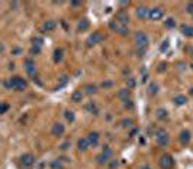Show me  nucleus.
I'll return each mask as SVG.
<instances>
[{
	"label": "nucleus",
	"instance_id": "f257e3e1",
	"mask_svg": "<svg viewBox=\"0 0 193 169\" xmlns=\"http://www.w3.org/2000/svg\"><path fill=\"white\" fill-rule=\"evenodd\" d=\"M9 87H10L12 90L21 91V90H23V88L26 87V82H25V80L21 78V77H13V78H10V81H9Z\"/></svg>",
	"mask_w": 193,
	"mask_h": 169
},
{
	"label": "nucleus",
	"instance_id": "f03ea898",
	"mask_svg": "<svg viewBox=\"0 0 193 169\" xmlns=\"http://www.w3.org/2000/svg\"><path fill=\"white\" fill-rule=\"evenodd\" d=\"M160 166L163 169H171L173 166H174V159L171 158L170 155H164V156H161Z\"/></svg>",
	"mask_w": 193,
	"mask_h": 169
},
{
	"label": "nucleus",
	"instance_id": "7ed1b4c3",
	"mask_svg": "<svg viewBox=\"0 0 193 169\" xmlns=\"http://www.w3.org/2000/svg\"><path fill=\"white\" fill-rule=\"evenodd\" d=\"M33 164H35V158H33L32 155H29V153L23 155L22 158H21V165H22L23 169H29Z\"/></svg>",
	"mask_w": 193,
	"mask_h": 169
},
{
	"label": "nucleus",
	"instance_id": "20e7f679",
	"mask_svg": "<svg viewBox=\"0 0 193 169\" xmlns=\"http://www.w3.org/2000/svg\"><path fill=\"white\" fill-rule=\"evenodd\" d=\"M135 44L139 46V48H145L148 45V38L144 32H138L137 36H135Z\"/></svg>",
	"mask_w": 193,
	"mask_h": 169
},
{
	"label": "nucleus",
	"instance_id": "39448f33",
	"mask_svg": "<svg viewBox=\"0 0 193 169\" xmlns=\"http://www.w3.org/2000/svg\"><path fill=\"white\" fill-rule=\"evenodd\" d=\"M103 41V36L100 35L99 32H96V33H93L90 38L87 39V46H93V45H97L99 42H102Z\"/></svg>",
	"mask_w": 193,
	"mask_h": 169
},
{
	"label": "nucleus",
	"instance_id": "423d86ee",
	"mask_svg": "<svg viewBox=\"0 0 193 169\" xmlns=\"http://www.w3.org/2000/svg\"><path fill=\"white\" fill-rule=\"evenodd\" d=\"M163 10L161 9H153V10L149 12V19H153V20H160V19H163Z\"/></svg>",
	"mask_w": 193,
	"mask_h": 169
},
{
	"label": "nucleus",
	"instance_id": "0eeeda50",
	"mask_svg": "<svg viewBox=\"0 0 193 169\" xmlns=\"http://www.w3.org/2000/svg\"><path fill=\"white\" fill-rule=\"evenodd\" d=\"M52 135L55 137H60L64 135V126L60 124V123H57V124L52 126Z\"/></svg>",
	"mask_w": 193,
	"mask_h": 169
},
{
	"label": "nucleus",
	"instance_id": "6e6552de",
	"mask_svg": "<svg viewBox=\"0 0 193 169\" xmlns=\"http://www.w3.org/2000/svg\"><path fill=\"white\" fill-rule=\"evenodd\" d=\"M89 140H87V137H83V139H80L78 140V143H77V146H78V150H87V147H89Z\"/></svg>",
	"mask_w": 193,
	"mask_h": 169
},
{
	"label": "nucleus",
	"instance_id": "1a4fd4ad",
	"mask_svg": "<svg viewBox=\"0 0 193 169\" xmlns=\"http://www.w3.org/2000/svg\"><path fill=\"white\" fill-rule=\"evenodd\" d=\"M87 140L90 145H93V146H96L97 145V142H99V133H96V131H93V133H90L87 137Z\"/></svg>",
	"mask_w": 193,
	"mask_h": 169
},
{
	"label": "nucleus",
	"instance_id": "9d476101",
	"mask_svg": "<svg viewBox=\"0 0 193 169\" xmlns=\"http://www.w3.org/2000/svg\"><path fill=\"white\" fill-rule=\"evenodd\" d=\"M116 20H119L121 25H125L127 26V22H128V15L125 12H119L118 15H116Z\"/></svg>",
	"mask_w": 193,
	"mask_h": 169
},
{
	"label": "nucleus",
	"instance_id": "9b49d317",
	"mask_svg": "<svg viewBox=\"0 0 193 169\" xmlns=\"http://www.w3.org/2000/svg\"><path fill=\"white\" fill-rule=\"evenodd\" d=\"M157 140H158V143L160 145H167V142H168V139H167V133L165 131H160L158 135H157Z\"/></svg>",
	"mask_w": 193,
	"mask_h": 169
},
{
	"label": "nucleus",
	"instance_id": "f8f14e48",
	"mask_svg": "<svg viewBox=\"0 0 193 169\" xmlns=\"http://www.w3.org/2000/svg\"><path fill=\"white\" fill-rule=\"evenodd\" d=\"M25 70L29 75H33V70H35V65H33V62L31 59H26L25 61Z\"/></svg>",
	"mask_w": 193,
	"mask_h": 169
},
{
	"label": "nucleus",
	"instance_id": "ddd939ff",
	"mask_svg": "<svg viewBox=\"0 0 193 169\" xmlns=\"http://www.w3.org/2000/svg\"><path fill=\"white\" fill-rule=\"evenodd\" d=\"M149 9H147V7H139V9H138V16L141 17V19H145V17H149Z\"/></svg>",
	"mask_w": 193,
	"mask_h": 169
},
{
	"label": "nucleus",
	"instance_id": "4468645a",
	"mask_svg": "<svg viewBox=\"0 0 193 169\" xmlns=\"http://www.w3.org/2000/svg\"><path fill=\"white\" fill-rule=\"evenodd\" d=\"M109 156H110V150H106V153L103 152L102 155L97 156V162H99V164H106L108 159H109Z\"/></svg>",
	"mask_w": 193,
	"mask_h": 169
},
{
	"label": "nucleus",
	"instance_id": "2eb2a0df",
	"mask_svg": "<svg viewBox=\"0 0 193 169\" xmlns=\"http://www.w3.org/2000/svg\"><path fill=\"white\" fill-rule=\"evenodd\" d=\"M182 33L183 35H186V36H193V26L183 25L182 26Z\"/></svg>",
	"mask_w": 193,
	"mask_h": 169
},
{
	"label": "nucleus",
	"instance_id": "dca6fc26",
	"mask_svg": "<svg viewBox=\"0 0 193 169\" xmlns=\"http://www.w3.org/2000/svg\"><path fill=\"white\" fill-rule=\"evenodd\" d=\"M81 98H83V93L81 91H74L71 95V100L74 101V103H78V101H81Z\"/></svg>",
	"mask_w": 193,
	"mask_h": 169
},
{
	"label": "nucleus",
	"instance_id": "f3484780",
	"mask_svg": "<svg viewBox=\"0 0 193 169\" xmlns=\"http://www.w3.org/2000/svg\"><path fill=\"white\" fill-rule=\"evenodd\" d=\"M189 140H190V133H189V131H183L182 135H180V142L189 143Z\"/></svg>",
	"mask_w": 193,
	"mask_h": 169
},
{
	"label": "nucleus",
	"instance_id": "a211bd4d",
	"mask_svg": "<svg viewBox=\"0 0 193 169\" xmlns=\"http://www.w3.org/2000/svg\"><path fill=\"white\" fill-rule=\"evenodd\" d=\"M174 103H176L177 106H182V104L186 103V97H183V95H177V97L174 98Z\"/></svg>",
	"mask_w": 193,
	"mask_h": 169
},
{
	"label": "nucleus",
	"instance_id": "6ab92c4d",
	"mask_svg": "<svg viewBox=\"0 0 193 169\" xmlns=\"http://www.w3.org/2000/svg\"><path fill=\"white\" fill-rule=\"evenodd\" d=\"M61 59H62V51H61V49H58V51H55L54 61H55V62H58V61H61Z\"/></svg>",
	"mask_w": 193,
	"mask_h": 169
},
{
	"label": "nucleus",
	"instance_id": "aec40b11",
	"mask_svg": "<svg viewBox=\"0 0 193 169\" xmlns=\"http://www.w3.org/2000/svg\"><path fill=\"white\" fill-rule=\"evenodd\" d=\"M54 27H55V23L54 22H48V23H45V25H44L45 31H51V29H54Z\"/></svg>",
	"mask_w": 193,
	"mask_h": 169
},
{
	"label": "nucleus",
	"instance_id": "412c9836",
	"mask_svg": "<svg viewBox=\"0 0 193 169\" xmlns=\"http://www.w3.org/2000/svg\"><path fill=\"white\" fill-rule=\"evenodd\" d=\"M94 91H96V87H94V85H87V87H86V93L87 94H93Z\"/></svg>",
	"mask_w": 193,
	"mask_h": 169
},
{
	"label": "nucleus",
	"instance_id": "4be33fe9",
	"mask_svg": "<svg viewBox=\"0 0 193 169\" xmlns=\"http://www.w3.org/2000/svg\"><path fill=\"white\" fill-rule=\"evenodd\" d=\"M51 168H52V169H62V166H61V164L58 162V160H55V162L51 164Z\"/></svg>",
	"mask_w": 193,
	"mask_h": 169
},
{
	"label": "nucleus",
	"instance_id": "5701e85b",
	"mask_svg": "<svg viewBox=\"0 0 193 169\" xmlns=\"http://www.w3.org/2000/svg\"><path fill=\"white\" fill-rule=\"evenodd\" d=\"M87 27H89V23L87 22H83V23L78 25V31H86Z\"/></svg>",
	"mask_w": 193,
	"mask_h": 169
},
{
	"label": "nucleus",
	"instance_id": "b1692460",
	"mask_svg": "<svg viewBox=\"0 0 193 169\" xmlns=\"http://www.w3.org/2000/svg\"><path fill=\"white\" fill-rule=\"evenodd\" d=\"M66 117H67V120H70V121L74 120V114H73L71 111H66Z\"/></svg>",
	"mask_w": 193,
	"mask_h": 169
},
{
	"label": "nucleus",
	"instance_id": "393cba45",
	"mask_svg": "<svg viewBox=\"0 0 193 169\" xmlns=\"http://www.w3.org/2000/svg\"><path fill=\"white\" fill-rule=\"evenodd\" d=\"M7 109H9V106H7L6 103H3V104H2V113H3V114H5L6 111H7Z\"/></svg>",
	"mask_w": 193,
	"mask_h": 169
},
{
	"label": "nucleus",
	"instance_id": "a878e982",
	"mask_svg": "<svg viewBox=\"0 0 193 169\" xmlns=\"http://www.w3.org/2000/svg\"><path fill=\"white\" fill-rule=\"evenodd\" d=\"M173 25H174V22H173V19H168V20L165 22V26H167V27H171Z\"/></svg>",
	"mask_w": 193,
	"mask_h": 169
},
{
	"label": "nucleus",
	"instance_id": "bb28decb",
	"mask_svg": "<svg viewBox=\"0 0 193 169\" xmlns=\"http://www.w3.org/2000/svg\"><path fill=\"white\" fill-rule=\"evenodd\" d=\"M33 44H38V46H41V44H42V39L35 38V39H33Z\"/></svg>",
	"mask_w": 193,
	"mask_h": 169
},
{
	"label": "nucleus",
	"instance_id": "cd10ccee",
	"mask_svg": "<svg viewBox=\"0 0 193 169\" xmlns=\"http://www.w3.org/2000/svg\"><path fill=\"white\" fill-rule=\"evenodd\" d=\"M187 12L189 13H193V3H189L187 5Z\"/></svg>",
	"mask_w": 193,
	"mask_h": 169
},
{
	"label": "nucleus",
	"instance_id": "c85d7f7f",
	"mask_svg": "<svg viewBox=\"0 0 193 169\" xmlns=\"http://www.w3.org/2000/svg\"><path fill=\"white\" fill-rule=\"evenodd\" d=\"M141 169H151V168H149V166H147V165H145V166H142V168H141Z\"/></svg>",
	"mask_w": 193,
	"mask_h": 169
},
{
	"label": "nucleus",
	"instance_id": "c756f323",
	"mask_svg": "<svg viewBox=\"0 0 193 169\" xmlns=\"http://www.w3.org/2000/svg\"><path fill=\"white\" fill-rule=\"evenodd\" d=\"M192 94H193V88H192Z\"/></svg>",
	"mask_w": 193,
	"mask_h": 169
}]
</instances>
